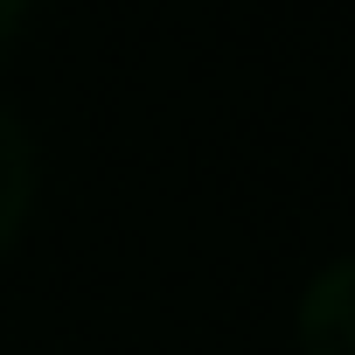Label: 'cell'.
<instances>
[{
  "label": "cell",
  "instance_id": "cell-3",
  "mask_svg": "<svg viewBox=\"0 0 355 355\" xmlns=\"http://www.w3.org/2000/svg\"><path fill=\"white\" fill-rule=\"evenodd\" d=\"M21 15H28V0H0V49L15 42V28H21Z\"/></svg>",
  "mask_w": 355,
  "mask_h": 355
},
{
  "label": "cell",
  "instance_id": "cell-2",
  "mask_svg": "<svg viewBox=\"0 0 355 355\" xmlns=\"http://www.w3.org/2000/svg\"><path fill=\"white\" fill-rule=\"evenodd\" d=\"M35 209V139L21 132V119L0 105V251L21 237Z\"/></svg>",
  "mask_w": 355,
  "mask_h": 355
},
{
  "label": "cell",
  "instance_id": "cell-1",
  "mask_svg": "<svg viewBox=\"0 0 355 355\" xmlns=\"http://www.w3.org/2000/svg\"><path fill=\"white\" fill-rule=\"evenodd\" d=\"M300 348L306 355H355V258H334L300 293Z\"/></svg>",
  "mask_w": 355,
  "mask_h": 355
}]
</instances>
